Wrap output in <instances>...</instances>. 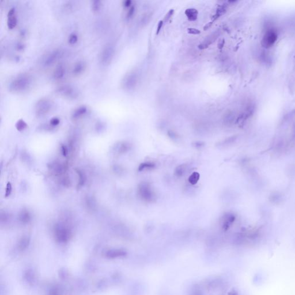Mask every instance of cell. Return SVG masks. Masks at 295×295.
Returning a JSON list of instances; mask_svg holds the SVG:
<instances>
[{"label": "cell", "instance_id": "6da1fadb", "mask_svg": "<svg viewBox=\"0 0 295 295\" xmlns=\"http://www.w3.org/2000/svg\"><path fill=\"white\" fill-rule=\"evenodd\" d=\"M32 83V77L29 75L23 73L17 75L10 82L9 90L14 93L24 92L28 90Z\"/></svg>", "mask_w": 295, "mask_h": 295}, {"label": "cell", "instance_id": "7c38bea8", "mask_svg": "<svg viewBox=\"0 0 295 295\" xmlns=\"http://www.w3.org/2000/svg\"><path fill=\"white\" fill-rule=\"evenodd\" d=\"M66 73V69L64 65L62 64L58 65L55 68L52 77L55 80H61L64 78Z\"/></svg>", "mask_w": 295, "mask_h": 295}, {"label": "cell", "instance_id": "e0dca14e", "mask_svg": "<svg viewBox=\"0 0 295 295\" xmlns=\"http://www.w3.org/2000/svg\"><path fill=\"white\" fill-rule=\"evenodd\" d=\"M126 255V251L122 250H109L106 253V256L108 258H118L123 257Z\"/></svg>", "mask_w": 295, "mask_h": 295}, {"label": "cell", "instance_id": "52a82bcc", "mask_svg": "<svg viewBox=\"0 0 295 295\" xmlns=\"http://www.w3.org/2000/svg\"><path fill=\"white\" fill-rule=\"evenodd\" d=\"M137 82V74L136 72H131L126 74L123 78L121 82V86L125 90H131L136 87Z\"/></svg>", "mask_w": 295, "mask_h": 295}, {"label": "cell", "instance_id": "e575fe53", "mask_svg": "<svg viewBox=\"0 0 295 295\" xmlns=\"http://www.w3.org/2000/svg\"><path fill=\"white\" fill-rule=\"evenodd\" d=\"M163 24H164L163 20H160V22H159L157 27V29H156V35H158L160 33Z\"/></svg>", "mask_w": 295, "mask_h": 295}, {"label": "cell", "instance_id": "ab89813d", "mask_svg": "<svg viewBox=\"0 0 295 295\" xmlns=\"http://www.w3.org/2000/svg\"><path fill=\"white\" fill-rule=\"evenodd\" d=\"M212 24H213V22H210V23H208L207 24H206L205 26H204V29L205 31V30H207V29H209V28L212 26Z\"/></svg>", "mask_w": 295, "mask_h": 295}, {"label": "cell", "instance_id": "44dd1931", "mask_svg": "<svg viewBox=\"0 0 295 295\" xmlns=\"http://www.w3.org/2000/svg\"><path fill=\"white\" fill-rule=\"evenodd\" d=\"M155 167V164L152 162H145L140 164L139 167V170L142 171L144 170H150L154 169Z\"/></svg>", "mask_w": 295, "mask_h": 295}, {"label": "cell", "instance_id": "8fae6325", "mask_svg": "<svg viewBox=\"0 0 295 295\" xmlns=\"http://www.w3.org/2000/svg\"><path fill=\"white\" fill-rule=\"evenodd\" d=\"M17 23V19L16 14V9L12 8L9 9L7 14V26L9 29H13Z\"/></svg>", "mask_w": 295, "mask_h": 295}, {"label": "cell", "instance_id": "603a6c76", "mask_svg": "<svg viewBox=\"0 0 295 295\" xmlns=\"http://www.w3.org/2000/svg\"><path fill=\"white\" fill-rule=\"evenodd\" d=\"M27 124L23 119H19L17 121L15 127L19 131H22L27 128Z\"/></svg>", "mask_w": 295, "mask_h": 295}, {"label": "cell", "instance_id": "cb8c5ba5", "mask_svg": "<svg viewBox=\"0 0 295 295\" xmlns=\"http://www.w3.org/2000/svg\"><path fill=\"white\" fill-rule=\"evenodd\" d=\"M200 175L199 173H198L197 172H194L189 177V182L190 184H192V185H194V184L197 183V182L200 179Z\"/></svg>", "mask_w": 295, "mask_h": 295}, {"label": "cell", "instance_id": "74e56055", "mask_svg": "<svg viewBox=\"0 0 295 295\" xmlns=\"http://www.w3.org/2000/svg\"><path fill=\"white\" fill-rule=\"evenodd\" d=\"M168 136H169L170 137H171V138H172V139H175V138H176V137H177V134H176L174 131H171V130H170V131H169L168 132Z\"/></svg>", "mask_w": 295, "mask_h": 295}, {"label": "cell", "instance_id": "5b68a950", "mask_svg": "<svg viewBox=\"0 0 295 295\" xmlns=\"http://www.w3.org/2000/svg\"><path fill=\"white\" fill-rule=\"evenodd\" d=\"M55 93L61 96L68 99H75L77 98L78 92L77 90L72 85L69 84H64L58 87Z\"/></svg>", "mask_w": 295, "mask_h": 295}, {"label": "cell", "instance_id": "4fadbf2b", "mask_svg": "<svg viewBox=\"0 0 295 295\" xmlns=\"http://www.w3.org/2000/svg\"><path fill=\"white\" fill-rule=\"evenodd\" d=\"M235 220V217L231 213H227L224 215L223 218L222 223V228L224 231H227L231 224L233 223Z\"/></svg>", "mask_w": 295, "mask_h": 295}, {"label": "cell", "instance_id": "9c48e42d", "mask_svg": "<svg viewBox=\"0 0 295 295\" xmlns=\"http://www.w3.org/2000/svg\"><path fill=\"white\" fill-rule=\"evenodd\" d=\"M277 38V35L275 31L273 29L268 30L264 35L262 44V46L266 48H269L271 47L276 42Z\"/></svg>", "mask_w": 295, "mask_h": 295}, {"label": "cell", "instance_id": "836d02e7", "mask_svg": "<svg viewBox=\"0 0 295 295\" xmlns=\"http://www.w3.org/2000/svg\"><path fill=\"white\" fill-rule=\"evenodd\" d=\"M28 243H29V240H28V238H23L20 240V246L22 248H24V247H26L27 246V245L28 244Z\"/></svg>", "mask_w": 295, "mask_h": 295}, {"label": "cell", "instance_id": "3957f363", "mask_svg": "<svg viewBox=\"0 0 295 295\" xmlns=\"http://www.w3.org/2000/svg\"><path fill=\"white\" fill-rule=\"evenodd\" d=\"M53 104L52 100L47 98L39 100L35 105V113L36 116L42 117L47 114L52 110Z\"/></svg>", "mask_w": 295, "mask_h": 295}, {"label": "cell", "instance_id": "1f68e13d", "mask_svg": "<svg viewBox=\"0 0 295 295\" xmlns=\"http://www.w3.org/2000/svg\"><path fill=\"white\" fill-rule=\"evenodd\" d=\"M134 12H135V6L132 5L131 7H130V8L128 9V12L127 13V15H126V18L128 19H130L131 17H132Z\"/></svg>", "mask_w": 295, "mask_h": 295}, {"label": "cell", "instance_id": "d4e9b609", "mask_svg": "<svg viewBox=\"0 0 295 295\" xmlns=\"http://www.w3.org/2000/svg\"><path fill=\"white\" fill-rule=\"evenodd\" d=\"M186 170V167L184 165H180L177 167L175 169V175L178 177H181L184 174Z\"/></svg>", "mask_w": 295, "mask_h": 295}, {"label": "cell", "instance_id": "8d00e7d4", "mask_svg": "<svg viewBox=\"0 0 295 295\" xmlns=\"http://www.w3.org/2000/svg\"><path fill=\"white\" fill-rule=\"evenodd\" d=\"M131 5H132V1L130 0H126V1H123V5L125 8L131 7L132 6Z\"/></svg>", "mask_w": 295, "mask_h": 295}, {"label": "cell", "instance_id": "4316f807", "mask_svg": "<svg viewBox=\"0 0 295 295\" xmlns=\"http://www.w3.org/2000/svg\"><path fill=\"white\" fill-rule=\"evenodd\" d=\"M151 14H145L141 18V24L142 26H146L147 24H148V23L149 22L150 20H151Z\"/></svg>", "mask_w": 295, "mask_h": 295}, {"label": "cell", "instance_id": "d590c367", "mask_svg": "<svg viewBox=\"0 0 295 295\" xmlns=\"http://www.w3.org/2000/svg\"><path fill=\"white\" fill-rule=\"evenodd\" d=\"M224 44H225V40H224V39H223L220 40V41L218 42V44H217V47H218V49L222 50V49L224 47Z\"/></svg>", "mask_w": 295, "mask_h": 295}, {"label": "cell", "instance_id": "4dcf8cb0", "mask_svg": "<svg viewBox=\"0 0 295 295\" xmlns=\"http://www.w3.org/2000/svg\"><path fill=\"white\" fill-rule=\"evenodd\" d=\"M174 10L171 9H170L168 12H167V14H166V16H164V20H163V22L164 23H166L171 18V17L172 16V15L174 14Z\"/></svg>", "mask_w": 295, "mask_h": 295}, {"label": "cell", "instance_id": "30bf717a", "mask_svg": "<svg viewBox=\"0 0 295 295\" xmlns=\"http://www.w3.org/2000/svg\"><path fill=\"white\" fill-rule=\"evenodd\" d=\"M220 31L217 30L215 32H213L212 34L209 35L203 41L202 43L198 45V49L200 50H204L207 49L209 45L213 43L218 37L220 35Z\"/></svg>", "mask_w": 295, "mask_h": 295}, {"label": "cell", "instance_id": "5bb4252c", "mask_svg": "<svg viewBox=\"0 0 295 295\" xmlns=\"http://www.w3.org/2000/svg\"><path fill=\"white\" fill-rule=\"evenodd\" d=\"M86 68V63L84 61H78L73 66L72 73L75 76H78L84 72Z\"/></svg>", "mask_w": 295, "mask_h": 295}, {"label": "cell", "instance_id": "f35d334b", "mask_svg": "<svg viewBox=\"0 0 295 295\" xmlns=\"http://www.w3.org/2000/svg\"><path fill=\"white\" fill-rule=\"evenodd\" d=\"M61 149H62V154H63V155H64V156H66V154H67V152L66 147L65 145H62V146H61Z\"/></svg>", "mask_w": 295, "mask_h": 295}, {"label": "cell", "instance_id": "83f0119b", "mask_svg": "<svg viewBox=\"0 0 295 295\" xmlns=\"http://www.w3.org/2000/svg\"><path fill=\"white\" fill-rule=\"evenodd\" d=\"M60 123V120L57 117H53L50 120L49 125L52 127H55L58 126Z\"/></svg>", "mask_w": 295, "mask_h": 295}, {"label": "cell", "instance_id": "277c9868", "mask_svg": "<svg viewBox=\"0 0 295 295\" xmlns=\"http://www.w3.org/2000/svg\"><path fill=\"white\" fill-rule=\"evenodd\" d=\"M114 47L111 44L106 45L100 52L99 61L100 64L103 66H107L110 64L114 56Z\"/></svg>", "mask_w": 295, "mask_h": 295}, {"label": "cell", "instance_id": "8992f818", "mask_svg": "<svg viewBox=\"0 0 295 295\" xmlns=\"http://www.w3.org/2000/svg\"><path fill=\"white\" fill-rule=\"evenodd\" d=\"M64 50L62 49H56L49 52L43 59V64L46 67H49L55 64L64 56Z\"/></svg>", "mask_w": 295, "mask_h": 295}, {"label": "cell", "instance_id": "d6986e66", "mask_svg": "<svg viewBox=\"0 0 295 295\" xmlns=\"http://www.w3.org/2000/svg\"><path fill=\"white\" fill-rule=\"evenodd\" d=\"M227 11V6L226 5H219L217 9H216V13L214 14L213 17V20H217V19H218L219 17H220L222 15H223L224 14H225V12Z\"/></svg>", "mask_w": 295, "mask_h": 295}, {"label": "cell", "instance_id": "f1b7e54d", "mask_svg": "<svg viewBox=\"0 0 295 295\" xmlns=\"http://www.w3.org/2000/svg\"><path fill=\"white\" fill-rule=\"evenodd\" d=\"M12 184L11 183L9 182L7 183L6 184V190H5V197H9L11 194V192H12Z\"/></svg>", "mask_w": 295, "mask_h": 295}, {"label": "cell", "instance_id": "7402d4cb", "mask_svg": "<svg viewBox=\"0 0 295 295\" xmlns=\"http://www.w3.org/2000/svg\"><path fill=\"white\" fill-rule=\"evenodd\" d=\"M76 171L79 177V182H78V186H79L80 187H82L84 185V184L86 182V180H87V178H86L85 175L81 171H80L79 169H76Z\"/></svg>", "mask_w": 295, "mask_h": 295}, {"label": "cell", "instance_id": "ac0fdd59", "mask_svg": "<svg viewBox=\"0 0 295 295\" xmlns=\"http://www.w3.org/2000/svg\"><path fill=\"white\" fill-rule=\"evenodd\" d=\"M18 218L20 221L23 223H27L31 220V215L28 211L26 210H23L20 212L18 216Z\"/></svg>", "mask_w": 295, "mask_h": 295}, {"label": "cell", "instance_id": "60d3db41", "mask_svg": "<svg viewBox=\"0 0 295 295\" xmlns=\"http://www.w3.org/2000/svg\"><path fill=\"white\" fill-rule=\"evenodd\" d=\"M228 295H237V294H236V293L235 292H234V291H232V292H230V293L228 294Z\"/></svg>", "mask_w": 295, "mask_h": 295}, {"label": "cell", "instance_id": "9a60e30c", "mask_svg": "<svg viewBox=\"0 0 295 295\" xmlns=\"http://www.w3.org/2000/svg\"><path fill=\"white\" fill-rule=\"evenodd\" d=\"M88 111V108L85 106H81L78 107L73 112L72 118L73 119H77L86 114Z\"/></svg>", "mask_w": 295, "mask_h": 295}, {"label": "cell", "instance_id": "d6a6232c", "mask_svg": "<svg viewBox=\"0 0 295 295\" xmlns=\"http://www.w3.org/2000/svg\"><path fill=\"white\" fill-rule=\"evenodd\" d=\"M187 32L189 34L192 35H198L201 34V31L199 29L194 28H189L187 29Z\"/></svg>", "mask_w": 295, "mask_h": 295}, {"label": "cell", "instance_id": "ffe728a7", "mask_svg": "<svg viewBox=\"0 0 295 295\" xmlns=\"http://www.w3.org/2000/svg\"><path fill=\"white\" fill-rule=\"evenodd\" d=\"M103 6V2L100 0H94L91 1V8L93 12H99Z\"/></svg>", "mask_w": 295, "mask_h": 295}, {"label": "cell", "instance_id": "2e32d148", "mask_svg": "<svg viewBox=\"0 0 295 295\" xmlns=\"http://www.w3.org/2000/svg\"><path fill=\"white\" fill-rule=\"evenodd\" d=\"M184 13L189 21H195L198 18V12L195 8H188L185 11Z\"/></svg>", "mask_w": 295, "mask_h": 295}, {"label": "cell", "instance_id": "484cf974", "mask_svg": "<svg viewBox=\"0 0 295 295\" xmlns=\"http://www.w3.org/2000/svg\"><path fill=\"white\" fill-rule=\"evenodd\" d=\"M78 37L77 34L73 32V33L70 34V35L69 36L67 41L70 45H73L77 43L78 42Z\"/></svg>", "mask_w": 295, "mask_h": 295}, {"label": "cell", "instance_id": "7a4b0ae2", "mask_svg": "<svg viewBox=\"0 0 295 295\" xmlns=\"http://www.w3.org/2000/svg\"><path fill=\"white\" fill-rule=\"evenodd\" d=\"M137 192L141 199L145 201L150 202L156 200V194L148 183H141L138 186Z\"/></svg>", "mask_w": 295, "mask_h": 295}, {"label": "cell", "instance_id": "f546056e", "mask_svg": "<svg viewBox=\"0 0 295 295\" xmlns=\"http://www.w3.org/2000/svg\"><path fill=\"white\" fill-rule=\"evenodd\" d=\"M128 149H129V145L128 144L123 142L121 145L119 149V151L120 153H125L128 151Z\"/></svg>", "mask_w": 295, "mask_h": 295}, {"label": "cell", "instance_id": "ba28073f", "mask_svg": "<svg viewBox=\"0 0 295 295\" xmlns=\"http://www.w3.org/2000/svg\"><path fill=\"white\" fill-rule=\"evenodd\" d=\"M55 235L57 240L60 242H65L70 238V231L69 228L63 225H58L55 230Z\"/></svg>", "mask_w": 295, "mask_h": 295}]
</instances>
